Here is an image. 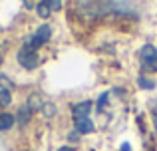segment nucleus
<instances>
[{
    "label": "nucleus",
    "instance_id": "1",
    "mask_svg": "<svg viewBox=\"0 0 157 151\" xmlns=\"http://www.w3.org/2000/svg\"><path fill=\"white\" fill-rule=\"evenodd\" d=\"M139 60H141L143 70H149V72L157 70V50L151 46V44H147V46L141 48V52H139Z\"/></svg>",
    "mask_w": 157,
    "mask_h": 151
},
{
    "label": "nucleus",
    "instance_id": "2",
    "mask_svg": "<svg viewBox=\"0 0 157 151\" xmlns=\"http://www.w3.org/2000/svg\"><path fill=\"white\" fill-rule=\"evenodd\" d=\"M18 62H20V66H24L26 70H34V68H38L40 60H38L36 50H32L26 44V46H22V50L18 52Z\"/></svg>",
    "mask_w": 157,
    "mask_h": 151
},
{
    "label": "nucleus",
    "instance_id": "3",
    "mask_svg": "<svg viewBox=\"0 0 157 151\" xmlns=\"http://www.w3.org/2000/svg\"><path fill=\"white\" fill-rule=\"evenodd\" d=\"M50 36H52V28L48 26V24H42V26L36 30V34L32 36V40L28 42V46H30L32 50H36V48H40L42 44H46L48 40H50Z\"/></svg>",
    "mask_w": 157,
    "mask_h": 151
},
{
    "label": "nucleus",
    "instance_id": "4",
    "mask_svg": "<svg viewBox=\"0 0 157 151\" xmlns=\"http://www.w3.org/2000/svg\"><path fill=\"white\" fill-rule=\"evenodd\" d=\"M92 113V101H82L74 105V121L76 119H86Z\"/></svg>",
    "mask_w": 157,
    "mask_h": 151
},
{
    "label": "nucleus",
    "instance_id": "5",
    "mask_svg": "<svg viewBox=\"0 0 157 151\" xmlns=\"http://www.w3.org/2000/svg\"><path fill=\"white\" fill-rule=\"evenodd\" d=\"M74 123H76V129L80 133H90V131H94V121L90 119V117H86V119H76L74 121Z\"/></svg>",
    "mask_w": 157,
    "mask_h": 151
},
{
    "label": "nucleus",
    "instance_id": "6",
    "mask_svg": "<svg viewBox=\"0 0 157 151\" xmlns=\"http://www.w3.org/2000/svg\"><path fill=\"white\" fill-rule=\"evenodd\" d=\"M16 117L12 113H0V131H8V129L14 125Z\"/></svg>",
    "mask_w": 157,
    "mask_h": 151
},
{
    "label": "nucleus",
    "instance_id": "7",
    "mask_svg": "<svg viewBox=\"0 0 157 151\" xmlns=\"http://www.w3.org/2000/svg\"><path fill=\"white\" fill-rule=\"evenodd\" d=\"M36 12H38V16L40 18H48L50 16V4H48V0H42V2H38L36 4Z\"/></svg>",
    "mask_w": 157,
    "mask_h": 151
},
{
    "label": "nucleus",
    "instance_id": "8",
    "mask_svg": "<svg viewBox=\"0 0 157 151\" xmlns=\"http://www.w3.org/2000/svg\"><path fill=\"white\" fill-rule=\"evenodd\" d=\"M42 100H40V96H38V93H32V96H30V100H28V105H26V108L28 109H30V111H34V109H42Z\"/></svg>",
    "mask_w": 157,
    "mask_h": 151
},
{
    "label": "nucleus",
    "instance_id": "9",
    "mask_svg": "<svg viewBox=\"0 0 157 151\" xmlns=\"http://www.w3.org/2000/svg\"><path fill=\"white\" fill-rule=\"evenodd\" d=\"M10 101H12L10 89H8V88L0 89V108H6V105H10Z\"/></svg>",
    "mask_w": 157,
    "mask_h": 151
},
{
    "label": "nucleus",
    "instance_id": "10",
    "mask_svg": "<svg viewBox=\"0 0 157 151\" xmlns=\"http://www.w3.org/2000/svg\"><path fill=\"white\" fill-rule=\"evenodd\" d=\"M137 85H139V88H143V89H153L155 88V81H151V80H147V77L139 76L137 77Z\"/></svg>",
    "mask_w": 157,
    "mask_h": 151
},
{
    "label": "nucleus",
    "instance_id": "11",
    "mask_svg": "<svg viewBox=\"0 0 157 151\" xmlns=\"http://www.w3.org/2000/svg\"><path fill=\"white\" fill-rule=\"evenodd\" d=\"M42 113L46 117H54V115H56V105H54V104H44L42 105Z\"/></svg>",
    "mask_w": 157,
    "mask_h": 151
},
{
    "label": "nucleus",
    "instance_id": "12",
    "mask_svg": "<svg viewBox=\"0 0 157 151\" xmlns=\"http://www.w3.org/2000/svg\"><path fill=\"white\" fill-rule=\"evenodd\" d=\"M28 119H30V109H28V108H22V109L18 111V121H20V125H24Z\"/></svg>",
    "mask_w": 157,
    "mask_h": 151
},
{
    "label": "nucleus",
    "instance_id": "13",
    "mask_svg": "<svg viewBox=\"0 0 157 151\" xmlns=\"http://www.w3.org/2000/svg\"><path fill=\"white\" fill-rule=\"evenodd\" d=\"M109 101V93H101L100 96V101H98V111H104V108H105V104Z\"/></svg>",
    "mask_w": 157,
    "mask_h": 151
},
{
    "label": "nucleus",
    "instance_id": "14",
    "mask_svg": "<svg viewBox=\"0 0 157 151\" xmlns=\"http://www.w3.org/2000/svg\"><path fill=\"white\" fill-rule=\"evenodd\" d=\"M48 4H50V10H60L62 8V0H48Z\"/></svg>",
    "mask_w": 157,
    "mask_h": 151
},
{
    "label": "nucleus",
    "instance_id": "15",
    "mask_svg": "<svg viewBox=\"0 0 157 151\" xmlns=\"http://www.w3.org/2000/svg\"><path fill=\"white\" fill-rule=\"evenodd\" d=\"M153 121H155V129H157V101L153 105Z\"/></svg>",
    "mask_w": 157,
    "mask_h": 151
},
{
    "label": "nucleus",
    "instance_id": "16",
    "mask_svg": "<svg viewBox=\"0 0 157 151\" xmlns=\"http://www.w3.org/2000/svg\"><path fill=\"white\" fill-rule=\"evenodd\" d=\"M119 151H131V147H129V143H123V145H121V149H119Z\"/></svg>",
    "mask_w": 157,
    "mask_h": 151
},
{
    "label": "nucleus",
    "instance_id": "17",
    "mask_svg": "<svg viewBox=\"0 0 157 151\" xmlns=\"http://www.w3.org/2000/svg\"><path fill=\"white\" fill-rule=\"evenodd\" d=\"M78 139V133H70V141H76Z\"/></svg>",
    "mask_w": 157,
    "mask_h": 151
},
{
    "label": "nucleus",
    "instance_id": "18",
    "mask_svg": "<svg viewBox=\"0 0 157 151\" xmlns=\"http://www.w3.org/2000/svg\"><path fill=\"white\" fill-rule=\"evenodd\" d=\"M58 151H74V149H72V147H60Z\"/></svg>",
    "mask_w": 157,
    "mask_h": 151
}]
</instances>
